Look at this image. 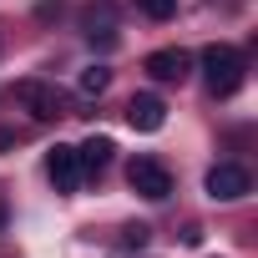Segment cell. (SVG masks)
<instances>
[{
	"label": "cell",
	"mask_w": 258,
	"mask_h": 258,
	"mask_svg": "<svg viewBox=\"0 0 258 258\" xmlns=\"http://www.w3.org/2000/svg\"><path fill=\"white\" fill-rule=\"evenodd\" d=\"M243 56L233 51V46H208L203 51V81H208V91L213 96H233L238 86H243Z\"/></svg>",
	"instance_id": "obj_1"
},
{
	"label": "cell",
	"mask_w": 258,
	"mask_h": 258,
	"mask_svg": "<svg viewBox=\"0 0 258 258\" xmlns=\"http://www.w3.org/2000/svg\"><path fill=\"white\" fill-rule=\"evenodd\" d=\"M126 182H132V192H142L147 203H162V198H172V172H167L157 157H137L132 167H126Z\"/></svg>",
	"instance_id": "obj_2"
},
{
	"label": "cell",
	"mask_w": 258,
	"mask_h": 258,
	"mask_svg": "<svg viewBox=\"0 0 258 258\" xmlns=\"http://www.w3.org/2000/svg\"><path fill=\"white\" fill-rule=\"evenodd\" d=\"M248 187H253V177H248V167H238V162H218V167L208 172V198H213V203H238V198H248Z\"/></svg>",
	"instance_id": "obj_3"
},
{
	"label": "cell",
	"mask_w": 258,
	"mask_h": 258,
	"mask_svg": "<svg viewBox=\"0 0 258 258\" xmlns=\"http://www.w3.org/2000/svg\"><path fill=\"white\" fill-rule=\"evenodd\" d=\"M16 96L31 106V116H36V121H56V116H66V96H61L56 86H46V81H21V86H16Z\"/></svg>",
	"instance_id": "obj_4"
},
{
	"label": "cell",
	"mask_w": 258,
	"mask_h": 258,
	"mask_svg": "<svg viewBox=\"0 0 258 258\" xmlns=\"http://www.w3.org/2000/svg\"><path fill=\"white\" fill-rule=\"evenodd\" d=\"M46 177L56 182V192H76V187H81V162H76V147L56 142V147L46 152Z\"/></svg>",
	"instance_id": "obj_5"
},
{
	"label": "cell",
	"mask_w": 258,
	"mask_h": 258,
	"mask_svg": "<svg viewBox=\"0 0 258 258\" xmlns=\"http://www.w3.org/2000/svg\"><path fill=\"white\" fill-rule=\"evenodd\" d=\"M126 121H132V132H162V121H167L162 96H152V91L132 96V101H126Z\"/></svg>",
	"instance_id": "obj_6"
},
{
	"label": "cell",
	"mask_w": 258,
	"mask_h": 258,
	"mask_svg": "<svg viewBox=\"0 0 258 258\" xmlns=\"http://www.w3.org/2000/svg\"><path fill=\"white\" fill-rule=\"evenodd\" d=\"M187 66H192V61H187V51H177V46H167V51H152V56H147V76H152V81H182V76H187Z\"/></svg>",
	"instance_id": "obj_7"
},
{
	"label": "cell",
	"mask_w": 258,
	"mask_h": 258,
	"mask_svg": "<svg viewBox=\"0 0 258 258\" xmlns=\"http://www.w3.org/2000/svg\"><path fill=\"white\" fill-rule=\"evenodd\" d=\"M111 152H116V142H111V137H86V142L76 147L81 177H96V172H106V167H111Z\"/></svg>",
	"instance_id": "obj_8"
},
{
	"label": "cell",
	"mask_w": 258,
	"mask_h": 258,
	"mask_svg": "<svg viewBox=\"0 0 258 258\" xmlns=\"http://www.w3.org/2000/svg\"><path fill=\"white\" fill-rule=\"evenodd\" d=\"M106 86H111V71H106V66H86V71H81V91H86V96H101Z\"/></svg>",
	"instance_id": "obj_9"
},
{
	"label": "cell",
	"mask_w": 258,
	"mask_h": 258,
	"mask_svg": "<svg viewBox=\"0 0 258 258\" xmlns=\"http://www.w3.org/2000/svg\"><path fill=\"white\" fill-rule=\"evenodd\" d=\"M132 6H137L142 16H152V21H172V16H177V0H132Z\"/></svg>",
	"instance_id": "obj_10"
},
{
	"label": "cell",
	"mask_w": 258,
	"mask_h": 258,
	"mask_svg": "<svg viewBox=\"0 0 258 258\" xmlns=\"http://www.w3.org/2000/svg\"><path fill=\"white\" fill-rule=\"evenodd\" d=\"M147 238H152L147 223H126V228H121V243H126V248H147Z\"/></svg>",
	"instance_id": "obj_11"
},
{
	"label": "cell",
	"mask_w": 258,
	"mask_h": 258,
	"mask_svg": "<svg viewBox=\"0 0 258 258\" xmlns=\"http://www.w3.org/2000/svg\"><path fill=\"white\" fill-rule=\"evenodd\" d=\"M16 147V132H11V126H0V152H11Z\"/></svg>",
	"instance_id": "obj_12"
},
{
	"label": "cell",
	"mask_w": 258,
	"mask_h": 258,
	"mask_svg": "<svg viewBox=\"0 0 258 258\" xmlns=\"http://www.w3.org/2000/svg\"><path fill=\"white\" fill-rule=\"evenodd\" d=\"M0 223H6V203H0Z\"/></svg>",
	"instance_id": "obj_13"
}]
</instances>
